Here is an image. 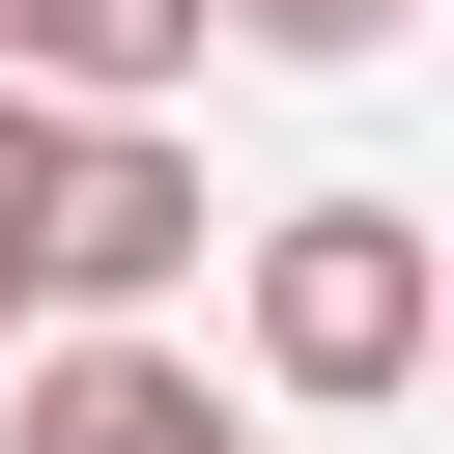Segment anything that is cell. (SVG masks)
I'll return each mask as SVG.
<instances>
[{
	"instance_id": "1",
	"label": "cell",
	"mask_w": 454,
	"mask_h": 454,
	"mask_svg": "<svg viewBox=\"0 0 454 454\" xmlns=\"http://www.w3.org/2000/svg\"><path fill=\"white\" fill-rule=\"evenodd\" d=\"M426 312H454L426 199H284V227H255V369H284V397H397Z\"/></svg>"
},
{
	"instance_id": "2",
	"label": "cell",
	"mask_w": 454,
	"mask_h": 454,
	"mask_svg": "<svg viewBox=\"0 0 454 454\" xmlns=\"http://www.w3.org/2000/svg\"><path fill=\"white\" fill-rule=\"evenodd\" d=\"M199 255H227V199H199L142 114H85V142H57V227H28V312H170Z\"/></svg>"
},
{
	"instance_id": "3",
	"label": "cell",
	"mask_w": 454,
	"mask_h": 454,
	"mask_svg": "<svg viewBox=\"0 0 454 454\" xmlns=\"http://www.w3.org/2000/svg\"><path fill=\"white\" fill-rule=\"evenodd\" d=\"M0 454H255V426H227V369H170L142 312H85V340L28 369V426H0Z\"/></svg>"
},
{
	"instance_id": "4",
	"label": "cell",
	"mask_w": 454,
	"mask_h": 454,
	"mask_svg": "<svg viewBox=\"0 0 454 454\" xmlns=\"http://www.w3.org/2000/svg\"><path fill=\"white\" fill-rule=\"evenodd\" d=\"M0 57H28L57 114H170V85L227 57V0H0Z\"/></svg>"
},
{
	"instance_id": "5",
	"label": "cell",
	"mask_w": 454,
	"mask_h": 454,
	"mask_svg": "<svg viewBox=\"0 0 454 454\" xmlns=\"http://www.w3.org/2000/svg\"><path fill=\"white\" fill-rule=\"evenodd\" d=\"M57 142H85V114H57L28 57H0V312H28V227H57Z\"/></svg>"
},
{
	"instance_id": "6",
	"label": "cell",
	"mask_w": 454,
	"mask_h": 454,
	"mask_svg": "<svg viewBox=\"0 0 454 454\" xmlns=\"http://www.w3.org/2000/svg\"><path fill=\"white\" fill-rule=\"evenodd\" d=\"M255 57H397V0H227Z\"/></svg>"
}]
</instances>
